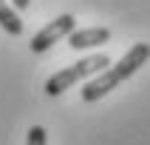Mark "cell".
Wrapping results in <instances>:
<instances>
[{
  "label": "cell",
  "mask_w": 150,
  "mask_h": 145,
  "mask_svg": "<svg viewBox=\"0 0 150 145\" xmlns=\"http://www.w3.org/2000/svg\"><path fill=\"white\" fill-rule=\"evenodd\" d=\"M147 57H150V46H147V43H136V46L127 51V54L119 60L113 68H105L99 77H93L91 83H85V88H82V100H85V102H96V100H102V97H105V94H110L119 83H125L127 77H133L136 71H139V68L147 63Z\"/></svg>",
  "instance_id": "cell-1"
},
{
  "label": "cell",
  "mask_w": 150,
  "mask_h": 145,
  "mask_svg": "<svg viewBox=\"0 0 150 145\" xmlns=\"http://www.w3.org/2000/svg\"><path fill=\"white\" fill-rule=\"evenodd\" d=\"M108 66H110L108 54L85 57V60H79V63H74V66H68V68H62V71H57V74H51L48 80H45V94H48V97H57V94H62L65 88H71L74 83H79V80L96 74V71H102V68H108Z\"/></svg>",
  "instance_id": "cell-2"
},
{
  "label": "cell",
  "mask_w": 150,
  "mask_h": 145,
  "mask_svg": "<svg viewBox=\"0 0 150 145\" xmlns=\"http://www.w3.org/2000/svg\"><path fill=\"white\" fill-rule=\"evenodd\" d=\"M74 26H76V20L71 14H59L57 20H51L45 29H40V31L31 37V51H34V54L48 51L57 40H62V37H68V34L74 31Z\"/></svg>",
  "instance_id": "cell-3"
},
{
  "label": "cell",
  "mask_w": 150,
  "mask_h": 145,
  "mask_svg": "<svg viewBox=\"0 0 150 145\" xmlns=\"http://www.w3.org/2000/svg\"><path fill=\"white\" fill-rule=\"evenodd\" d=\"M110 40V29L105 26H96V29H79V31H71L68 34V46L74 51H82V49H91V46H102V43Z\"/></svg>",
  "instance_id": "cell-4"
},
{
  "label": "cell",
  "mask_w": 150,
  "mask_h": 145,
  "mask_svg": "<svg viewBox=\"0 0 150 145\" xmlns=\"http://www.w3.org/2000/svg\"><path fill=\"white\" fill-rule=\"evenodd\" d=\"M0 29H3V31H8L11 37L23 34V20L17 17V11L8 6L6 0H0Z\"/></svg>",
  "instance_id": "cell-5"
},
{
  "label": "cell",
  "mask_w": 150,
  "mask_h": 145,
  "mask_svg": "<svg viewBox=\"0 0 150 145\" xmlns=\"http://www.w3.org/2000/svg\"><path fill=\"white\" fill-rule=\"evenodd\" d=\"M25 145H48L45 128H42V125H34L31 131H28V139H25Z\"/></svg>",
  "instance_id": "cell-6"
},
{
  "label": "cell",
  "mask_w": 150,
  "mask_h": 145,
  "mask_svg": "<svg viewBox=\"0 0 150 145\" xmlns=\"http://www.w3.org/2000/svg\"><path fill=\"white\" fill-rule=\"evenodd\" d=\"M11 6H14L17 11H25V9H28V0H11Z\"/></svg>",
  "instance_id": "cell-7"
}]
</instances>
